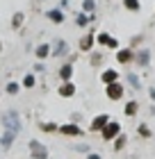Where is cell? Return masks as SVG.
Listing matches in <instances>:
<instances>
[{"instance_id": "cell-1", "label": "cell", "mask_w": 155, "mask_h": 159, "mask_svg": "<svg viewBox=\"0 0 155 159\" xmlns=\"http://www.w3.org/2000/svg\"><path fill=\"white\" fill-rule=\"evenodd\" d=\"M2 120H5V127L7 129H14V132H18V129H21V120H18V114L16 111H7Z\"/></svg>"}, {"instance_id": "cell-2", "label": "cell", "mask_w": 155, "mask_h": 159, "mask_svg": "<svg viewBox=\"0 0 155 159\" xmlns=\"http://www.w3.org/2000/svg\"><path fill=\"white\" fill-rule=\"evenodd\" d=\"M30 150H32V157H34V159H46V157H48L46 148H43L39 141H30Z\"/></svg>"}, {"instance_id": "cell-3", "label": "cell", "mask_w": 155, "mask_h": 159, "mask_svg": "<svg viewBox=\"0 0 155 159\" xmlns=\"http://www.w3.org/2000/svg\"><path fill=\"white\" fill-rule=\"evenodd\" d=\"M121 96H123V86L121 84H116V82L107 84V98L109 100H119Z\"/></svg>"}, {"instance_id": "cell-4", "label": "cell", "mask_w": 155, "mask_h": 159, "mask_svg": "<svg viewBox=\"0 0 155 159\" xmlns=\"http://www.w3.org/2000/svg\"><path fill=\"white\" fill-rule=\"evenodd\" d=\"M98 43H100V46H107V48H119V41H116L114 37H109L107 32L98 34Z\"/></svg>"}, {"instance_id": "cell-5", "label": "cell", "mask_w": 155, "mask_h": 159, "mask_svg": "<svg viewBox=\"0 0 155 159\" xmlns=\"http://www.w3.org/2000/svg\"><path fill=\"white\" fill-rule=\"evenodd\" d=\"M119 134V125H116V123H107L105 127H103V139H112V136H116Z\"/></svg>"}, {"instance_id": "cell-6", "label": "cell", "mask_w": 155, "mask_h": 159, "mask_svg": "<svg viewBox=\"0 0 155 159\" xmlns=\"http://www.w3.org/2000/svg\"><path fill=\"white\" fill-rule=\"evenodd\" d=\"M132 50L130 48H123V50H119V52H116V61L119 64H128V61H132Z\"/></svg>"}, {"instance_id": "cell-7", "label": "cell", "mask_w": 155, "mask_h": 159, "mask_svg": "<svg viewBox=\"0 0 155 159\" xmlns=\"http://www.w3.org/2000/svg\"><path fill=\"white\" fill-rule=\"evenodd\" d=\"M60 132L62 134H69V136H80V134H82V129H80L78 125H62Z\"/></svg>"}, {"instance_id": "cell-8", "label": "cell", "mask_w": 155, "mask_h": 159, "mask_svg": "<svg viewBox=\"0 0 155 159\" xmlns=\"http://www.w3.org/2000/svg\"><path fill=\"white\" fill-rule=\"evenodd\" d=\"M148 61H151V52L148 50H142V52L137 55V64L139 66H148Z\"/></svg>"}, {"instance_id": "cell-9", "label": "cell", "mask_w": 155, "mask_h": 159, "mask_svg": "<svg viewBox=\"0 0 155 159\" xmlns=\"http://www.w3.org/2000/svg\"><path fill=\"white\" fill-rule=\"evenodd\" d=\"M107 123H109V120H107V116H96V118H94V123H91V129H103V127L107 125Z\"/></svg>"}, {"instance_id": "cell-10", "label": "cell", "mask_w": 155, "mask_h": 159, "mask_svg": "<svg viewBox=\"0 0 155 159\" xmlns=\"http://www.w3.org/2000/svg\"><path fill=\"white\" fill-rule=\"evenodd\" d=\"M48 18L53 20V23H62V20H64V14H62V9H50V11H48Z\"/></svg>"}, {"instance_id": "cell-11", "label": "cell", "mask_w": 155, "mask_h": 159, "mask_svg": "<svg viewBox=\"0 0 155 159\" xmlns=\"http://www.w3.org/2000/svg\"><path fill=\"white\" fill-rule=\"evenodd\" d=\"M73 93H75V86H73L71 82H66V84L62 86V89H60V96H64V98H71Z\"/></svg>"}, {"instance_id": "cell-12", "label": "cell", "mask_w": 155, "mask_h": 159, "mask_svg": "<svg viewBox=\"0 0 155 159\" xmlns=\"http://www.w3.org/2000/svg\"><path fill=\"white\" fill-rule=\"evenodd\" d=\"M91 46H94V37L91 34H87V37L80 39V50H91Z\"/></svg>"}, {"instance_id": "cell-13", "label": "cell", "mask_w": 155, "mask_h": 159, "mask_svg": "<svg viewBox=\"0 0 155 159\" xmlns=\"http://www.w3.org/2000/svg\"><path fill=\"white\" fill-rule=\"evenodd\" d=\"M71 75H73V66H71V64H64V66H62V70H60V77L69 82V80H71Z\"/></svg>"}, {"instance_id": "cell-14", "label": "cell", "mask_w": 155, "mask_h": 159, "mask_svg": "<svg viewBox=\"0 0 155 159\" xmlns=\"http://www.w3.org/2000/svg\"><path fill=\"white\" fill-rule=\"evenodd\" d=\"M48 55H50V46L48 43H41V46L36 48V57H39V59H46Z\"/></svg>"}, {"instance_id": "cell-15", "label": "cell", "mask_w": 155, "mask_h": 159, "mask_svg": "<svg viewBox=\"0 0 155 159\" xmlns=\"http://www.w3.org/2000/svg\"><path fill=\"white\" fill-rule=\"evenodd\" d=\"M116 77H119L116 70H105V73H103V82H105V84H112V82H116Z\"/></svg>"}, {"instance_id": "cell-16", "label": "cell", "mask_w": 155, "mask_h": 159, "mask_svg": "<svg viewBox=\"0 0 155 159\" xmlns=\"http://www.w3.org/2000/svg\"><path fill=\"white\" fill-rule=\"evenodd\" d=\"M14 136H16V132H14V129H7V134L2 136V148H9V146H12Z\"/></svg>"}, {"instance_id": "cell-17", "label": "cell", "mask_w": 155, "mask_h": 159, "mask_svg": "<svg viewBox=\"0 0 155 159\" xmlns=\"http://www.w3.org/2000/svg\"><path fill=\"white\" fill-rule=\"evenodd\" d=\"M91 20H94L91 14H89V16H87V14H80V16L75 18V23H78L80 27H87V23H91Z\"/></svg>"}, {"instance_id": "cell-18", "label": "cell", "mask_w": 155, "mask_h": 159, "mask_svg": "<svg viewBox=\"0 0 155 159\" xmlns=\"http://www.w3.org/2000/svg\"><path fill=\"white\" fill-rule=\"evenodd\" d=\"M123 7L125 9H130V11H139V0H123Z\"/></svg>"}, {"instance_id": "cell-19", "label": "cell", "mask_w": 155, "mask_h": 159, "mask_svg": "<svg viewBox=\"0 0 155 159\" xmlns=\"http://www.w3.org/2000/svg\"><path fill=\"white\" fill-rule=\"evenodd\" d=\"M96 9V0H82V11L85 14H91Z\"/></svg>"}, {"instance_id": "cell-20", "label": "cell", "mask_w": 155, "mask_h": 159, "mask_svg": "<svg viewBox=\"0 0 155 159\" xmlns=\"http://www.w3.org/2000/svg\"><path fill=\"white\" fill-rule=\"evenodd\" d=\"M53 52H55V55H64V52H66V43H64L62 39L55 41V50H53Z\"/></svg>"}, {"instance_id": "cell-21", "label": "cell", "mask_w": 155, "mask_h": 159, "mask_svg": "<svg viewBox=\"0 0 155 159\" xmlns=\"http://www.w3.org/2000/svg\"><path fill=\"white\" fill-rule=\"evenodd\" d=\"M125 114H128V116H135L137 114V102H128L125 105Z\"/></svg>"}, {"instance_id": "cell-22", "label": "cell", "mask_w": 155, "mask_h": 159, "mask_svg": "<svg viewBox=\"0 0 155 159\" xmlns=\"http://www.w3.org/2000/svg\"><path fill=\"white\" fill-rule=\"evenodd\" d=\"M21 23H23V14L18 11V14H14V18H12V25H14V27H21Z\"/></svg>"}, {"instance_id": "cell-23", "label": "cell", "mask_w": 155, "mask_h": 159, "mask_svg": "<svg viewBox=\"0 0 155 159\" xmlns=\"http://www.w3.org/2000/svg\"><path fill=\"white\" fill-rule=\"evenodd\" d=\"M128 82L132 84V89H142V84H139V80H137V75H128Z\"/></svg>"}, {"instance_id": "cell-24", "label": "cell", "mask_w": 155, "mask_h": 159, "mask_svg": "<svg viewBox=\"0 0 155 159\" xmlns=\"http://www.w3.org/2000/svg\"><path fill=\"white\" fill-rule=\"evenodd\" d=\"M41 129H43V132H55V129H60V127H57V125H53V123H43V125H41Z\"/></svg>"}, {"instance_id": "cell-25", "label": "cell", "mask_w": 155, "mask_h": 159, "mask_svg": "<svg viewBox=\"0 0 155 159\" xmlns=\"http://www.w3.org/2000/svg\"><path fill=\"white\" fill-rule=\"evenodd\" d=\"M7 93H12V96H14V93H18V84L16 82H9V84H7Z\"/></svg>"}, {"instance_id": "cell-26", "label": "cell", "mask_w": 155, "mask_h": 159, "mask_svg": "<svg viewBox=\"0 0 155 159\" xmlns=\"http://www.w3.org/2000/svg\"><path fill=\"white\" fill-rule=\"evenodd\" d=\"M123 143H125V136H119V139H116V143H114V150H121Z\"/></svg>"}, {"instance_id": "cell-27", "label": "cell", "mask_w": 155, "mask_h": 159, "mask_svg": "<svg viewBox=\"0 0 155 159\" xmlns=\"http://www.w3.org/2000/svg\"><path fill=\"white\" fill-rule=\"evenodd\" d=\"M23 84H25V86H34V75H25Z\"/></svg>"}, {"instance_id": "cell-28", "label": "cell", "mask_w": 155, "mask_h": 159, "mask_svg": "<svg viewBox=\"0 0 155 159\" xmlns=\"http://www.w3.org/2000/svg\"><path fill=\"white\" fill-rule=\"evenodd\" d=\"M139 134H142V136H148V134H151V129L146 127V125H139Z\"/></svg>"}, {"instance_id": "cell-29", "label": "cell", "mask_w": 155, "mask_h": 159, "mask_svg": "<svg viewBox=\"0 0 155 159\" xmlns=\"http://www.w3.org/2000/svg\"><path fill=\"white\" fill-rule=\"evenodd\" d=\"M89 159H100V157L98 155H89Z\"/></svg>"}, {"instance_id": "cell-30", "label": "cell", "mask_w": 155, "mask_h": 159, "mask_svg": "<svg viewBox=\"0 0 155 159\" xmlns=\"http://www.w3.org/2000/svg\"><path fill=\"white\" fill-rule=\"evenodd\" d=\"M151 98H153V100H155V89H151Z\"/></svg>"}]
</instances>
